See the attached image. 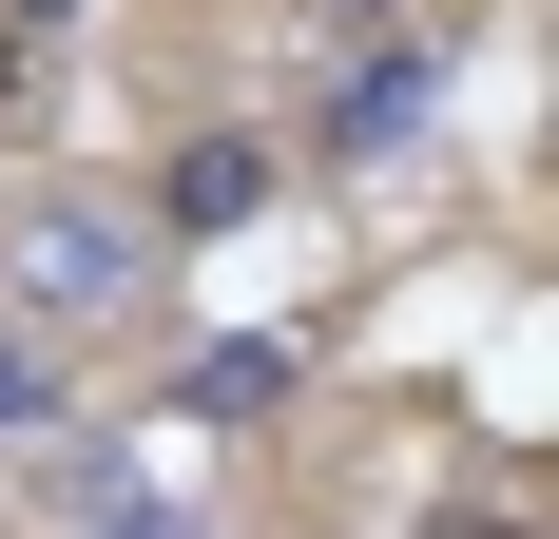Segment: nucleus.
<instances>
[{
    "instance_id": "nucleus-1",
    "label": "nucleus",
    "mask_w": 559,
    "mask_h": 539,
    "mask_svg": "<svg viewBox=\"0 0 559 539\" xmlns=\"http://www.w3.org/2000/svg\"><path fill=\"white\" fill-rule=\"evenodd\" d=\"M155 289V231L135 213H97V193H39L20 213V309L39 327H97V309H135Z\"/></svg>"
},
{
    "instance_id": "nucleus-2",
    "label": "nucleus",
    "mask_w": 559,
    "mask_h": 539,
    "mask_svg": "<svg viewBox=\"0 0 559 539\" xmlns=\"http://www.w3.org/2000/svg\"><path fill=\"white\" fill-rule=\"evenodd\" d=\"M425 97H444V58H367V77H347V155H405V135H425Z\"/></svg>"
},
{
    "instance_id": "nucleus-3",
    "label": "nucleus",
    "mask_w": 559,
    "mask_h": 539,
    "mask_svg": "<svg viewBox=\"0 0 559 539\" xmlns=\"http://www.w3.org/2000/svg\"><path fill=\"white\" fill-rule=\"evenodd\" d=\"M174 213L213 231V213H251V155H231V135H193V155H174Z\"/></svg>"
},
{
    "instance_id": "nucleus-4",
    "label": "nucleus",
    "mask_w": 559,
    "mask_h": 539,
    "mask_svg": "<svg viewBox=\"0 0 559 539\" xmlns=\"http://www.w3.org/2000/svg\"><path fill=\"white\" fill-rule=\"evenodd\" d=\"M58 424V367H39V347H0V443H39Z\"/></svg>"
},
{
    "instance_id": "nucleus-5",
    "label": "nucleus",
    "mask_w": 559,
    "mask_h": 539,
    "mask_svg": "<svg viewBox=\"0 0 559 539\" xmlns=\"http://www.w3.org/2000/svg\"><path fill=\"white\" fill-rule=\"evenodd\" d=\"M97 539H193V520H97Z\"/></svg>"
}]
</instances>
